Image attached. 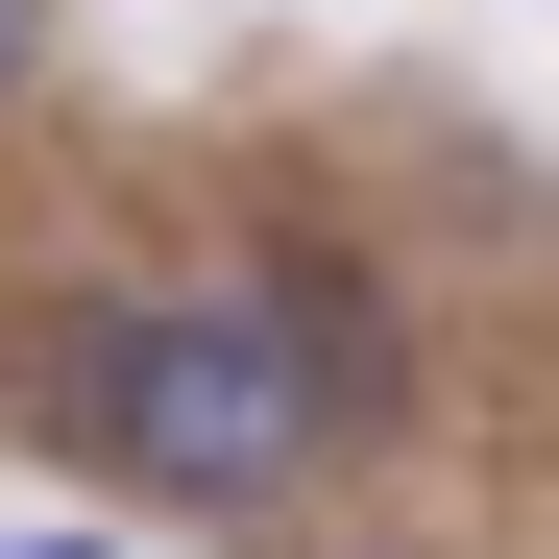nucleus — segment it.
<instances>
[{"mask_svg": "<svg viewBox=\"0 0 559 559\" xmlns=\"http://www.w3.org/2000/svg\"><path fill=\"white\" fill-rule=\"evenodd\" d=\"M0 414H25L73 487L219 511V535L293 511V462H317V390H293V341H267V293H73V317H25Z\"/></svg>", "mask_w": 559, "mask_h": 559, "instance_id": "nucleus-1", "label": "nucleus"}, {"mask_svg": "<svg viewBox=\"0 0 559 559\" xmlns=\"http://www.w3.org/2000/svg\"><path fill=\"white\" fill-rule=\"evenodd\" d=\"M0 559H122V535H0Z\"/></svg>", "mask_w": 559, "mask_h": 559, "instance_id": "nucleus-4", "label": "nucleus"}, {"mask_svg": "<svg viewBox=\"0 0 559 559\" xmlns=\"http://www.w3.org/2000/svg\"><path fill=\"white\" fill-rule=\"evenodd\" d=\"M25 73H49V0H0V98H25Z\"/></svg>", "mask_w": 559, "mask_h": 559, "instance_id": "nucleus-3", "label": "nucleus"}, {"mask_svg": "<svg viewBox=\"0 0 559 559\" xmlns=\"http://www.w3.org/2000/svg\"><path fill=\"white\" fill-rule=\"evenodd\" d=\"M243 293H267V341H293V390H317V438H365V414L414 390V341H390V293H365L341 243H267Z\"/></svg>", "mask_w": 559, "mask_h": 559, "instance_id": "nucleus-2", "label": "nucleus"}]
</instances>
